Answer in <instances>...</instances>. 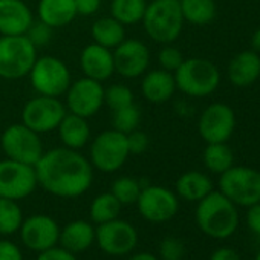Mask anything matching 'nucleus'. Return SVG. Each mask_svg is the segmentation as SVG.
Segmentation results:
<instances>
[{
	"label": "nucleus",
	"mask_w": 260,
	"mask_h": 260,
	"mask_svg": "<svg viewBox=\"0 0 260 260\" xmlns=\"http://www.w3.org/2000/svg\"><path fill=\"white\" fill-rule=\"evenodd\" d=\"M147 4L146 0H112L110 16L124 26L135 25L143 20Z\"/></svg>",
	"instance_id": "nucleus-28"
},
{
	"label": "nucleus",
	"mask_w": 260,
	"mask_h": 260,
	"mask_svg": "<svg viewBox=\"0 0 260 260\" xmlns=\"http://www.w3.org/2000/svg\"><path fill=\"white\" fill-rule=\"evenodd\" d=\"M57 132H58V138L61 144L74 150L83 149L90 140V127H89L87 118H83L69 112L64 115V118L58 124Z\"/></svg>",
	"instance_id": "nucleus-22"
},
{
	"label": "nucleus",
	"mask_w": 260,
	"mask_h": 260,
	"mask_svg": "<svg viewBox=\"0 0 260 260\" xmlns=\"http://www.w3.org/2000/svg\"><path fill=\"white\" fill-rule=\"evenodd\" d=\"M121 207L122 205L118 202V199L110 191L101 193L90 204V219L96 225L110 222L119 216Z\"/></svg>",
	"instance_id": "nucleus-30"
},
{
	"label": "nucleus",
	"mask_w": 260,
	"mask_h": 260,
	"mask_svg": "<svg viewBox=\"0 0 260 260\" xmlns=\"http://www.w3.org/2000/svg\"><path fill=\"white\" fill-rule=\"evenodd\" d=\"M66 113V106L60 98L37 95L25 103L22 109V122L42 135L57 130Z\"/></svg>",
	"instance_id": "nucleus-10"
},
{
	"label": "nucleus",
	"mask_w": 260,
	"mask_h": 260,
	"mask_svg": "<svg viewBox=\"0 0 260 260\" xmlns=\"http://www.w3.org/2000/svg\"><path fill=\"white\" fill-rule=\"evenodd\" d=\"M64 95L66 110L87 119L96 115L104 104V87L100 81L87 77L72 81Z\"/></svg>",
	"instance_id": "nucleus-13"
},
{
	"label": "nucleus",
	"mask_w": 260,
	"mask_h": 260,
	"mask_svg": "<svg viewBox=\"0 0 260 260\" xmlns=\"http://www.w3.org/2000/svg\"><path fill=\"white\" fill-rule=\"evenodd\" d=\"M101 7V0H75L77 16H93Z\"/></svg>",
	"instance_id": "nucleus-41"
},
{
	"label": "nucleus",
	"mask_w": 260,
	"mask_h": 260,
	"mask_svg": "<svg viewBox=\"0 0 260 260\" xmlns=\"http://www.w3.org/2000/svg\"><path fill=\"white\" fill-rule=\"evenodd\" d=\"M173 75L176 89L194 98L211 95L220 83V74L216 64L207 58L198 57L184 60Z\"/></svg>",
	"instance_id": "nucleus-4"
},
{
	"label": "nucleus",
	"mask_w": 260,
	"mask_h": 260,
	"mask_svg": "<svg viewBox=\"0 0 260 260\" xmlns=\"http://www.w3.org/2000/svg\"><path fill=\"white\" fill-rule=\"evenodd\" d=\"M37 185L34 166L8 158L0 161V198L22 201L32 194Z\"/></svg>",
	"instance_id": "nucleus-11"
},
{
	"label": "nucleus",
	"mask_w": 260,
	"mask_h": 260,
	"mask_svg": "<svg viewBox=\"0 0 260 260\" xmlns=\"http://www.w3.org/2000/svg\"><path fill=\"white\" fill-rule=\"evenodd\" d=\"M37 260H77L75 254L69 252L68 249H64L63 246H52L46 251L39 252Z\"/></svg>",
	"instance_id": "nucleus-39"
},
{
	"label": "nucleus",
	"mask_w": 260,
	"mask_h": 260,
	"mask_svg": "<svg viewBox=\"0 0 260 260\" xmlns=\"http://www.w3.org/2000/svg\"><path fill=\"white\" fill-rule=\"evenodd\" d=\"M127 137V146H128V152L130 155H141L147 150L149 147V137L143 130L137 128L134 132H130L125 135Z\"/></svg>",
	"instance_id": "nucleus-38"
},
{
	"label": "nucleus",
	"mask_w": 260,
	"mask_h": 260,
	"mask_svg": "<svg viewBox=\"0 0 260 260\" xmlns=\"http://www.w3.org/2000/svg\"><path fill=\"white\" fill-rule=\"evenodd\" d=\"M141 190H143V187H141L140 181H137L135 178H130V176H121V178L115 179L110 187V193L118 199V202L121 205L137 204Z\"/></svg>",
	"instance_id": "nucleus-33"
},
{
	"label": "nucleus",
	"mask_w": 260,
	"mask_h": 260,
	"mask_svg": "<svg viewBox=\"0 0 260 260\" xmlns=\"http://www.w3.org/2000/svg\"><path fill=\"white\" fill-rule=\"evenodd\" d=\"M37 57V48L26 36H0V78L28 77Z\"/></svg>",
	"instance_id": "nucleus-5"
},
{
	"label": "nucleus",
	"mask_w": 260,
	"mask_h": 260,
	"mask_svg": "<svg viewBox=\"0 0 260 260\" xmlns=\"http://www.w3.org/2000/svg\"><path fill=\"white\" fill-rule=\"evenodd\" d=\"M37 14L39 20L52 29L63 28L77 17L75 0H40Z\"/></svg>",
	"instance_id": "nucleus-24"
},
{
	"label": "nucleus",
	"mask_w": 260,
	"mask_h": 260,
	"mask_svg": "<svg viewBox=\"0 0 260 260\" xmlns=\"http://www.w3.org/2000/svg\"><path fill=\"white\" fill-rule=\"evenodd\" d=\"M34 16L23 0H0V36H25Z\"/></svg>",
	"instance_id": "nucleus-18"
},
{
	"label": "nucleus",
	"mask_w": 260,
	"mask_h": 260,
	"mask_svg": "<svg viewBox=\"0 0 260 260\" xmlns=\"http://www.w3.org/2000/svg\"><path fill=\"white\" fill-rule=\"evenodd\" d=\"M251 46H252V51H255L257 54H260V28L252 34V37H251Z\"/></svg>",
	"instance_id": "nucleus-45"
},
{
	"label": "nucleus",
	"mask_w": 260,
	"mask_h": 260,
	"mask_svg": "<svg viewBox=\"0 0 260 260\" xmlns=\"http://www.w3.org/2000/svg\"><path fill=\"white\" fill-rule=\"evenodd\" d=\"M80 68L84 77L103 83L109 80L115 72L113 54L110 49L104 46L90 43L84 46L80 54Z\"/></svg>",
	"instance_id": "nucleus-19"
},
{
	"label": "nucleus",
	"mask_w": 260,
	"mask_h": 260,
	"mask_svg": "<svg viewBox=\"0 0 260 260\" xmlns=\"http://www.w3.org/2000/svg\"><path fill=\"white\" fill-rule=\"evenodd\" d=\"M146 2H152V0H146Z\"/></svg>",
	"instance_id": "nucleus-47"
},
{
	"label": "nucleus",
	"mask_w": 260,
	"mask_h": 260,
	"mask_svg": "<svg viewBox=\"0 0 260 260\" xmlns=\"http://www.w3.org/2000/svg\"><path fill=\"white\" fill-rule=\"evenodd\" d=\"M90 36L93 39V43L112 51L125 39V26L112 16L101 17L93 22L90 28Z\"/></svg>",
	"instance_id": "nucleus-26"
},
{
	"label": "nucleus",
	"mask_w": 260,
	"mask_h": 260,
	"mask_svg": "<svg viewBox=\"0 0 260 260\" xmlns=\"http://www.w3.org/2000/svg\"><path fill=\"white\" fill-rule=\"evenodd\" d=\"M176 92L175 75L164 69H153L143 75L141 93L152 104L167 103Z\"/></svg>",
	"instance_id": "nucleus-20"
},
{
	"label": "nucleus",
	"mask_w": 260,
	"mask_h": 260,
	"mask_svg": "<svg viewBox=\"0 0 260 260\" xmlns=\"http://www.w3.org/2000/svg\"><path fill=\"white\" fill-rule=\"evenodd\" d=\"M184 252V243L176 237H166L159 245V255L162 260H181Z\"/></svg>",
	"instance_id": "nucleus-37"
},
{
	"label": "nucleus",
	"mask_w": 260,
	"mask_h": 260,
	"mask_svg": "<svg viewBox=\"0 0 260 260\" xmlns=\"http://www.w3.org/2000/svg\"><path fill=\"white\" fill-rule=\"evenodd\" d=\"M179 5L184 20L198 26L211 23L217 11L214 0H179Z\"/></svg>",
	"instance_id": "nucleus-27"
},
{
	"label": "nucleus",
	"mask_w": 260,
	"mask_h": 260,
	"mask_svg": "<svg viewBox=\"0 0 260 260\" xmlns=\"http://www.w3.org/2000/svg\"><path fill=\"white\" fill-rule=\"evenodd\" d=\"M255 260H260V252L257 254V258H255Z\"/></svg>",
	"instance_id": "nucleus-46"
},
{
	"label": "nucleus",
	"mask_w": 260,
	"mask_h": 260,
	"mask_svg": "<svg viewBox=\"0 0 260 260\" xmlns=\"http://www.w3.org/2000/svg\"><path fill=\"white\" fill-rule=\"evenodd\" d=\"M137 205L140 214L153 223H162L173 219L179 208L176 194L161 185L143 187Z\"/></svg>",
	"instance_id": "nucleus-14"
},
{
	"label": "nucleus",
	"mask_w": 260,
	"mask_h": 260,
	"mask_svg": "<svg viewBox=\"0 0 260 260\" xmlns=\"http://www.w3.org/2000/svg\"><path fill=\"white\" fill-rule=\"evenodd\" d=\"M23 213L17 201L0 198V234L10 236L20 230Z\"/></svg>",
	"instance_id": "nucleus-31"
},
{
	"label": "nucleus",
	"mask_w": 260,
	"mask_h": 260,
	"mask_svg": "<svg viewBox=\"0 0 260 260\" xmlns=\"http://www.w3.org/2000/svg\"><path fill=\"white\" fill-rule=\"evenodd\" d=\"M95 242V228L87 220H72L60 228L58 243L72 254L86 251Z\"/></svg>",
	"instance_id": "nucleus-23"
},
{
	"label": "nucleus",
	"mask_w": 260,
	"mask_h": 260,
	"mask_svg": "<svg viewBox=\"0 0 260 260\" xmlns=\"http://www.w3.org/2000/svg\"><path fill=\"white\" fill-rule=\"evenodd\" d=\"M210 260H240V257L231 248H219L211 254Z\"/></svg>",
	"instance_id": "nucleus-43"
},
{
	"label": "nucleus",
	"mask_w": 260,
	"mask_h": 260,
	"mask_svg": "<svg viewBox=\"0 0 260 260\" xmlns=\"http://www.w3.org/2000/svg\"><path fill=\"white\" fill-rule=\"evenodd\" d=\"M213 191L211 179L202 172H185L176 181V193L190 202H199Z\"/></svg>",
	"instance_id": "nucleus-25"
},
{
	"label": "nucleus",
	"mask_w": 260,
	"mask_h": 260,
	"mask_svg": "<svg viewBox=\"0 0 260 260\" xmlns=\"http://www.w3.org/2000/svg\"><path fill=\"white\" fill-rule=\"evenodd\" d=\"M140 122H141V112H140V107L135 106V103L128 104L125 107H121V109H116V110H112L113 128L124 135L137 130Z\"/></svg>",
	"instance_id": "nucleus-32"
},
{
	"label": "nucleus",
	"mask_w": 260,
	"mask_h": 260,
	"mask_svg": "<svg viewBox=\"0 0 260 260\" xmlns=\"http://www.w3.org/2000/svg\"><path fill=\"white\" fill-rule=\"evenodd\" d=\"M220 193L234 205L251 207L260 202V172L251 167H230L220 175Z\"/></svg>",
	"instance_id": "nucleus-9"
},
{
	"label": "nucleus",
	"mask_w": 260,
	"mask_h": 260,
	"mask_svg": "<svg viewBox=\"0 0 260 260\" xmlns=\"http://www.w3.org/2000/svg\"><path fill=\"white\" fill-rule=\"evenodd\" d=\"M202 159H204L205 167L211 173L222 175L230 167H233L234 155L231 149L226 146V143H210L204 149Z\"/></svg>",
	"instance_id": "nucleus-29"
},
{
	"label": "nucleus",
	"mask_w": 260,
	"mask_h": 260,
	"mask_svg": "<svg viewBox=\"0 0 260 260\" xmlns=\"http://www.w3.org/2000/svg\"><path fill=\"white\" fill-rule=\"evenodd\" d=\"M236 127L234 110L223 103H213L201 113L198 130L201 138L210 143H226Z\"/></svg>",
	"instance_id": "nucleus-15"
},
{
	"label": "nucleus",
	"mask_w": 260,
	"mask_h": 260,
	"mask_svg": "<svg viewBox=\"0 0 260 260\" xmlns=\"http://www.w3.org/2000/svg\"><path fill=\"white\" fill-rule=\"evenodd\" d=\"M196 222L202 233L214 239L230 237L239 223L236 205L220 191H211L199 201Z\"/></svg>",
	"instance_id": "nucleus-2"
},
{
	"label": "nucleus",
	"mask_w": 260,
	"mask_h": 260,
	"mask_svg": "<svg viewBox=\"0 0 260 260\" xmlns=\"http://www.w3.org/2000/svg\"><path fill=\"white\" fill-rule=\"evenodd\" d=\"M134 92L130 87L124 84H112L104 89V104L110 110H116L121 107H125L128 104H134Z\"/></svg>",
	"instance_id": "nucleus-34"
},
{
	"label": "nucleus",
	"mask_w": 260,
	"mask_h": 260,
	"mask_svg": "<svg viewBox=\"0 0 260 260\" xmlns=\"http://www.w3.org/2000/svg\"><path fill=\"white\" fill-rule=\"evenodd\" d=\"M228 78L236 87H248L260 77V54L255 51H243L228 63Z\"/></svg>",
	"instance_id": "nucleus-21"
},
{
	"label": "nucleus",
	"mask_w": 260,
	"mask_h": 260,
	"mask_svg": "<svg viewBox=\"0 0 260 260\" xmlns=\"http://www.w3.org/2000/svg\"><path fill=\"white\" fill-rule=\"evenodd\" d=\"M28 77L37 95L55 98L63 96L72 83L68 64L63 60L52 55L37 57Z\"/></svg>",
	"instance_id": "nucleus-6"
},
{
	"label": "nucleus",
	"mask_w": 260,
	"mask_h": 260,
	"mask_svg": "<svg viewBox=\"0 0 260 260\" xmlns=\"http://www.w3.org/2000/svg\"><path fill=\"white\" fill-rule=\"evenodd\" d=\"M246 223L249 226V230L260 236V202L248 207V213H246Z\"/></svg>",
	"instance_id": "nucleus-42"
},
{
	"label": "nucleus",
	"mask_w": 260,
	"mask_h": 260,
	"mask_svg": "<svg viewBox=\"0 0 260 260\" xmlns=\"http://www.w3.org/2000/svg\"><path fill=\"white\" fill-rule=\"evenodd\" d=\"M127 260H159L156 255L150 254V252H137V254H132Z\"/></svg>",
	"instance_id": "nucleus-44"
},
{
	"label": "nucleus",
	"mask_w": 260,
	"mask_h": 260,
	"mask_svg": "<svg viewBox=\"0 0 260 260\" xmlns=\"http://www.w3.org/2000/svg\"><path fill=\"white\" fill-rule=\"evenodd\" d=\"M128 156L127 137L115 128L104 130L96 135L89 150V161L92 167L103 173H113L119 170Z\"/></svg>",
	"instance_id": "nucleus-7"
},
{
	"label": "nucleus",
	"mask_w": 260,
	"mask_h": 260,
	"mask_svg": "<svg viewBox=\"0 0 260 260\" xmlns=\"http://www.w3.org/2000/svg\"><path fill=\"white\" fill-rule=\"evenodd\" d=\"M19 233L23 245L28 249L42 252L58 243L60 226L51 216L34 214L28 219H23Z\"/></svg>",
	"instance_id": "nucleus-17"
},
{
	"label": "nucleus",
	"mask_w": 260,
	"mask_h": 260,
	"mask_svg": "<svg viewBox=\"0 0 260 260\" xmlns=\"http://www.w3.org/2000/svg\"><path fill=\"white\" fill-rule=\"evenodd\" d=\"M34 169L39 185L57 198H78L90 188L93 181L90 161L78 150L64 146L43 152Z\"/></svg>",
	"instance_id": "nucleus-1"
},
{
	"label": "nucleus",
	"mask_w": 260,
	"mask_h": 260,
	"mask_svg": "<svg viewBox=\"0 0 260 260\" xmlns=\"http://www.w3.org/2000/svg\"><path fill=\"white\" fill-rule=\"evenodd\" d=\"M184 22L179 0H152L141 20L146 34L161 45L173 43L181 36Z\"/></svg>",
	"instance_id": "nucleus-3"
},
{
	"label": "nucleus",
	"mask_w": 260,
	"mask_h": 260,
	"mask_svg": "<svg viewBox=\"0 0 260 260\" xmlns=\"http://www.w3.org/2000/svg\"><path fill=\"white\" fill-rule=\"evenodd\" d=\"M95 242L107 255H127L138 243V233L130 222L116 217L95 228Z\"/></svg>",
	"instance_id": "nucleus-12"
},
{
	"label": "nucleus",
	"mask_w": 260,
	"mask_h": 260,
	"mask_svg": "<svg viewBox=\"0 0 260 260\" xmlns=\"http://www.w3.org/2000/svg\"><path fill=\"white\" fill-rule=\"evenodd\" d=\"M115 72L124 78L143 77L150 64V51L144 42L137 39H124L113 51Z\"/></svg>",
	"instance_id": "nucleus-16"
},
{
	"label": "nucleus",
	"mask_w": 260,
	"mask_h": 260,
	"mask_svg": "<svg viewBox=\"0 0 260 260\" xmlns=\"http://www.w3.org/2000/svg\"><path fill=\"white\" fill-rule=\"evenodd\" d=\"M0 146L8 159L29 166H36L45 152L40 135L23 122L8 125L0 137Z\"/></svg>",
	"instance_id": "nucleus-8"
},
{
	"label": "nucleus",
	"mask_w": 260,
	"mask_h": 260,
	"mask_svg": "<svg viewBox=\"0 0 260 260\" xmlns=\"http://www.w3.org/2000/svg\"><path fill=\"white\" fill-rule=\"evenodd\" d=\"M0 260H23V254L16 243L0 240Z\"/></svg>",
	"instance_id": "nucleus-40"
},
{
	"label": "nucleus",
	"mask_w": 260,
	"mask_h": 260,
	"mask_svg": "<svg viewBox=\"0 0 260 260\" xmlns=\"http://www.w3.org/2000/svg\"><path fill=\"white\" fill-rule=\"evenodd\" d=\"M25 36L31 40V43L36 48H42V46H45V45H48L51 42L52 28L39 20V22H34L31 25V28L28 29V32Z\"/></svg>",
	"instance_id": "nucleus-36"
},
{
	"label": "nucleus",
	"mask_w": 260,
	"mask_h": 260,
	"mask_svg": "<svg viewBox=\"0 0 260 260\" xmlns=\"http://www.w3.org/2000/svg\"><path fill=\"white\" fill-rule=\"evenodd\" d=\"M185 58H184L182 52L178 48L172 46V43L170 45H164V48L158 54V61H159L161 69L169 71L172 74H175V71L182 64Z\"/></svg>",
	"instance_id": "nucleus-35"
}]
</instances>
